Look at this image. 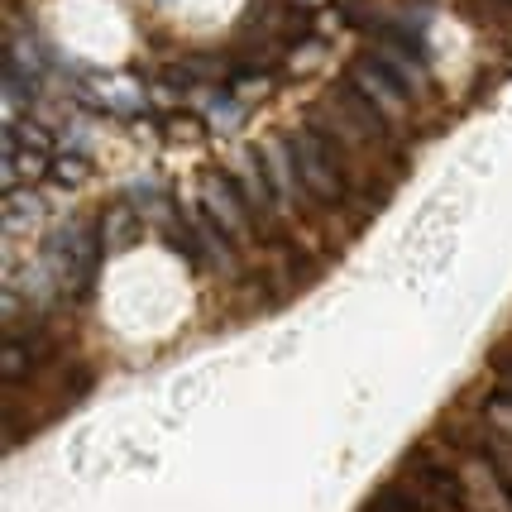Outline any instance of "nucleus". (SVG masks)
<instances>
[{"label": "nucleus", "instance_id": "423d86ee", "mask_svg": "<svg viewBox=\"0 0 512 512\" xmlns=\"http://www.w3.org/2000/svg\"><path fill=\"white\" fill-rule=\"evenodd\" d=\"M465 446H469V455L489 460L493 474H498V479H503V484L512 489V441H508V436H498L493 426H484V431H469Z\"/></svg>", "mask_w": 512, "mask_h": 512}, {"label": "nucleus", "instance_id": "f257e3e1", "mask_svg": "<svg viewBox=\"0 0 512 512\" xmlns=\"http://www.w3.org/2000/svg\"><path fill=\"white\" fill-rule=\"evenodd\" d=\"M288 154H292V168H297L302 187L312 192V201H321V206H340V201L350 197L345 163H340V154L326 144V134H316L312 125H307V130H292L288 134Z\"/></svg>", "mask_w": 512, "mask_h": 512}, {"label": "nucleus", "instance_id": "20e7f679", "mask_svg": "<svg viewBox=\"0 0 512 512\" xmlns=\"http://www.w3.org/2000/svg\"><path fill=\"white\" fill-rule=\"evenodd\" d=\"M460 479H465V508L469 512H512V489L493 474L489 460L469 455L460 465Z\"/></svg>", "mask_w": 512, "mask_h": 512}, {"label": "nucleus", "instance_id": "39448f33", "mask_svg": "<svg viewBox=\"0 0 512 512\" xmlns=\"http://www.w3.org/2000/svg\"><path fill=\"white\" fill-rule=\"evenodd\" d=\"M101 245H106V254H120V249H130L134 240H139V211H134L130 201H115V206H106L101 211Z\"/></svg>", "mask_w": 512, "mask_h": 512}, {"label": "nucleus", "instance_id": "0eeeda50", "mask_svg": "<svg viewBox=\"0 0 512 512\" xmlns=\"http://www.w3.org/2000/svg\"><path fill=\"white\" fill-rule=\"evenodd\" d=\"M5 96H10V101H34V96H39V77L24 72V63L15 53H5Z\"/></svg>", "mask_w": 512, "mask_h": 512}, {"label": "nucleus", "instance_id": "f03ea898", "mask_svg": "<svg viewBox=\"0 0 512 512\" xmlns=\"http://www.w3.org/2000/svg\"><path fill=\"white\" fill-rule=\"evenodd\" d=\"M201 211L221 225L230 240L259 235V230H254V216H249L245 192H240V182L230 178V173H206V178H201Z\"/></svg>", "mask_w": 512, "mask_h": 512}, {"label": "nucleus", "instance_id": "9d476101", "mask_svg": "<svg viewBox=\"0 0 512 512\" xmlns=\"http://www.w3.org/2000/svg\"><path fill=\"white\" fill-rule=\"evenodd\" d=\"M158 125H163V130H168V134H173V139H197V134H201V120H197V115H187V111L163 115Z\"/></svg>", "mask_w": 512, "mask_h": 512}, {"label": "nucleus", "instance_id": "1a4fd4ad", "mask_svg": "<svg viewBox=\"0 0 512 512\" xmlns=\"http://www.w3.org/2000/svg\"><path fill=\"white\" fill-rule=\"evenodd\" d=\"M484 422H489L498 436L512 441V393H493L489 407H484Z\"/></svg>", "mask_w": 512, "mask_h": 512}, {"label": "nucleus", "instance_id": "7ed1b4c3", "mask_svg": "<svg viewBox=\"0 0 512 512\" xmlns=\"http://www.w3.org/2000/svg\"><path fill=\"white\" fill-rule=\"evenodd\" d=\"M235 182H240V192H245V201H249L254 230H259V235H273L283 197H278V187H273V178H268V168H264V158H259V149H254V154H245V163H240Z\"/></svg>", "mask_w": 512, "mask_h": 512}, {"label": "nucleus", "instance_id": "9b49d317", "mask_svg": "<svg viewBox=\"0 0 512 512\" xmlns=\"http://www.w3.org/2000/svg\"><path fill=\"white\" fill-rule=\"evenodd\" d=\"M53 178L58 182H82L87 178V158L82 154H58L53 158Z\"/></svg>", "mask_w": 512, "mask_h": 512}, {"label": "nucleus", "instance_id": "6e6552de", "mask_svg": "<svg viewBox=\"0 0 512 512\" xmlns=\"http://www.w3.org/2000/svg\"><path fill=\"white\" fill-rule=\"evenodd\" d=\"M39 211H44V201L34 197V192H20V187H10V192H5V221L10 225L29 221V216H39Z\"/></svg>", "mask_w": 512, "mask_h": 512}]
</instances>
